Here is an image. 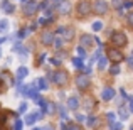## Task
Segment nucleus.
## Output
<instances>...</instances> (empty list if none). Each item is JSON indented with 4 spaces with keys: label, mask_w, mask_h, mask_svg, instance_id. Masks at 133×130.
I'll return each instance as SVG.
<instances>
[{
    "label": "nucleus",
    "mask_w": 133,
    "mask_h": 130,
    "mask_svg": "<svg viewBox=\"0 0 133 130\" xmlns=\"http://www.w3.org/2000/svg\"><path fill=\"white\" fill-rule=\"evenodd\" d=\"M118 113H120V117L123 118V120H127L128 115H130V110H128L127 107H123V105H120V107H118Z\"/></svg>",
    "instance_id": "18"
},
{
    "label": "nucleus",
    "mask_w": 133,
    "mask_h": 130,
    "mask_svg": "<svg viewBox=\"0 0 133 130\" xmlns=\"http://www.w3.org/2000/svg\"><path fill=\"white\" fill-rule=\"evenodd\" d=\"M32 130H42V128H32Z\"/></svg>",
    "instance_id": "48"
},
{
    "label": "nucleus",
    "mask_w": 133,
    "mask_h": 130,
    "mask_svg": "<svg viewBox=\"0 0 133 130\" xmlns=\"http://www.w3.org/2000/svg\"><path fill=\"white\" fill-rule=\"evenodd\" d=\"M98 122H99V120H98L96 117H89L88 120H86V123H88V127H91V128H94V127H96V125H98Z\"/></svg>",
    "instance_id": "20"
},
{
    "label": "nucleus",
    "mask_w": 133,
    "mask_h": 130,
    "mask_svg": "<svg viewBox=\"0 0 133 130\" xmlns=\"http://www.w3.org/2000/svg\"><path fill=\"white\" fill-rule=\"evenodd\" d=\"M111 42L116 47H123V46H127V36L123 32H113L111 34Z\"/></svg>",
    "instance_id": "3"
},
{
    "label": "nucleus",
    "mask_w": 133,
    "mask_h": 130,
    "mask_svg": "<svg viewBox=\"0 0 133 130\" xmlns=\"http://www.w3.org/2000/svg\"><path fill=\"white\" fill-rule=\"evenodd\" d=\"M0 9L3 10L5 14H14V10H15V7L12 5V3L9 2V0H3L2 3H0Z\"/></svg>",
    "instance_id": "12"
},
{
    "label": "nucleus",
    "mask_w": 133,
    "mask_h": 130,
    "mask_svg": "<svg viewBox=\"0 0 133 130\" xmlns=\"http://www.w3.org/2000/svg\"><path fill=\"white\" fill-rule=\"evenodd\" d=\"M57 34L64 41H72V37H74V29H72V27H69V26H61L57 29Z\"/></svg>",
    "instance_id": "2"
},
{
    "label": "nucleus",
    "mask_w": 133,
    "mask_h": 130,
    "mask_svg": "<svg viewBox=\"0 0 133 130\" xmlns=\"http://www.w3.org/2000/svg\"><path fill=\"white\" fill-rule=\"evenodd\" d=\"M9 29V20L7 19H0V32H5Z\"/></svg>",
    "instance_id": "22"
},
{
    "label": "nucleus",
    "mask_w": 133,
    "mask_h": 130,
    "mask_svg": "<svg viewBox=\"0 0 133 130\" xmlns=\"http://www.w3.org/2000/svg\"><path fill=\"white\" fill-rule=\"evenodd\" d=\"M2 78H5V83H7V86L14 85V81H12V76H10L7 71H3V73H2Z\"/></svg>",
    "instance_id": "24"
},
{
    "label": "nucleus",
    "mask_w": 133,
    "mask_h": 130,
    "mask_svg": "<svg viewBox=\"0 0 133 130\" xmlns=\"http://www.w3.org/2000/svg\"><path fill=\"white\" fill-rule=\"evenodd\" d=\"M59 113H61V117L64 118H68V108H64V107H59Z\"/></svg>",
    "instance_id": "29"
},
{
    "label": "nucleus",
    "mask_w": 133,
    "mask_h": 130,
    "mask_svg": "<svg viewBox=\"0 0 133 130\" xmlns=\"http://www.w3.org/2000/svg\"><path fill=\"white\" fill-rule=\"evenodd\" d=\"M128 24H130V26L133 27V12L128 14Z\"/></svg>",
    "instance_id": "37"
},
{
    "label": "nucleus",
    "mask_w": 133,
    "mask_h": 130,
    "mask_svg": "<svg viewBox=\"0 0 133 130\" xmlns=\"http://www.w3.org/2000/svg\"><path fill=\"white\" fill-rule=\"evenodd\" d=\"M3 41H5V39H3V37H0V44H2V42H3Z\"/></svg>",
    "instance_id": "47"
},
{
    "label": "nucleus",
    "mask_w": 133,
    "mask_h": 130,
    "mask_svg": "<svg viewBox=\"0 0 133 130\" xmlns=\"http://www.w3.org/2000/svg\"><path fill=\"white\" fill-rule=\"evenodd\" d=\"M108 59H111V61H115L118 64L120 61H123L125 59V56L121 54L118 49H115V47H111V49H108Z\"/></svg>",
    "instance_id": "6"
},
{
    "label": "nucleus",
    "mask_w": 133,
    "mask_h": 130,
    "mask_svg": "<svg viewBox=\"0 0 133 130\" xmlns=\"http://www.w3.org/2000/svg\"><path fill=\"white\" fill-rule=\"evenodd\" d=\"M128 64H130V68H133V59H131V58L128 59Z\"/></svg>",
    "instance_id": "43"
},
{
    "label": "nucleus",
    "mask_w": 133,
    "mask_h": 130,
    "mask_svg": "<svg viewBox=\"0 0 133 130\" xmlns=\"http://www.w3.org/2000/svg\"><path fill=\"white\" fill-rule=\"evenodd\" d=\"M44 59H45V54H41V56H39V61H37V63H42Z\"/></svg>",
    "instance_id": "42"
},
{
    "label": "nucleus",
    "mask_w": 133,
    "mask_h": 130,
    "mask_svg": "<svg viewBox=\"0 0 133 130\" xmlns=\"http://www.w3.org/2000/svg\"><path fill=\"white\" fill-rule=\"evenodd\" d=\"M131 130H133V127H131Z\"/></svg>",
    "instance_id": "51"
},
{
    "label": "nucleus",
    "mask_w": 133,
    "mask_h": 130,
    "mask_svg": "<svg viewBox=\"0 0 133 130\" xmlns=\"http://www.w3.org/2000/svg\"><path fill=\"white\" fill-rule=\"evenodd\" d=\"M22 127H24V122L17 118V120L14 122V130H22Z\"/></svg>",
    "instance_id": "27"
},
{
    "label": "nucleus",
    "mask_w": 133,
    "mask_h": 130,
    "mask_svg": "<svg viewBox=\"0 0 133 130\" xmlns=\"http://www.w3.org/2000/svg\"><path fill=\"white\" fill-rule=\"evenodd\" d=\"M72 64H74L76 69H79V71H83V69H84V64H83V61L79 58H74V59H72Z\"/></svg>",
    "instance_id": "19"
},
{
    "label": "nucleus",
    "mask_w": 133,
    "mask_h": 130,
    "mask_svg": "<svg viewBox=\"0 0 133 130\" xmlns=\"http://www.w3.org/2000/svg\"><path fill=\"white\" fill-rule=\"evenodd\" d=\"M101 29H103V24H101V22H94V24H93V30H96V32H99Z\"/></svg>",
    "instance_id": "31"
},
{
    "label": "nucleus",
    "mask_w": 133,
    "mask_h": 130,
    "mask_svg": "<svg viewBox=\"0 0 133 130\" xmlns=\"http://www.w3.org/2000/svg\"><path fill=\"white\" fill-rule=\"evenodd\" d=\"M94 42V37H91L89 34H83L81 36V47H84V46H91Z\"/></svg>",
    "instance_id": "16"
},
{
    "label": "nucleus",
    "mask_w": 133,
    "mask_h": 130,
    "mask_svg": "<svg viewBox=\"0 0 133 130\" xmlns=\"http://www.w3.org/2000/svg\"><path fill=\"white\" fill-rule=\"evenodd\" d=\"M0 56H2V52H0Z\"/></svg>",
    "instance_id": "50"
},
{
    "label": "nucleus",
    "mask_w": 133,
    "mask_h": 130,
    "mask_svg": "<svg viewBox=\"0 0 133 130\" xmlns=\"http://www.w3.org/2000/svg\"><path fill=\"white\" fill-rule=\"evenodd\" d=\"M78 14L79 15H88V14H91V3L88 2V0H81V2H78Z\"/></svg>",
    "instance_id": "5"
},
{
    "label": "nucleus",
    "mask_w": 133,
    "mask_h": 130,
    "mask_svg": "<svg viewBox=\"0 0 133 130\" xmlns=\"http://www.w3.org/2000/svg\"><path fill=\"white\" fill-rule=\"evenodd\" d=\"M25 112H27V103L22 101V103L19 105V113H25Z\"/></svg>",
    "instance_id": "30"
},
{
    "label": "nucleus",
    "mask_w": 133,
    "mask_h": 130,
    "mask_svg": "<svg viewBox=\"0 0 133 130\" xmlns=\"http://www.w3.org/2000/svg\"><path fill=\"white\" fill-rule=\"evenodd\" d=\"M76 120H78V122H84L86 117H84V115H76Z\"/></svg>",
    "instance_id": "39"
},
{
    "label": "nucleus",
    "mask_w": 133,
    "mask_h": 130,
    "mask_svg": "<svg viewBox=\"0 0 133 130\" xmlns=\"http://www.w3.org/2000/svg\"><path fill=\"white\" fill-rule=\"evenodd\" d=\"M42 117V113H39V112H36V113H30L25 117V123L27 125H34L36 123V120H39V118Z\"/></svg>",
    "instance_id": "13"
},
{
    "label": "nucleus",
    "mask_w": 133,
    "mask_h": 130,
    "mask_svg": "<svg viewBox=\"0 0 133 130\" xmlns=\"http://www.w3.org/2000/svg\"><path fill=\"white\" fill-rule=\"evenodd\" d=\"M93 105H94V101H93V98H86V100H84V108H86V110H91V107H93Z\"/></svg>",
    "instance_id": "26"
},
{
    "label": "nucleus",
    "mask_w": 133,
    "mask_h": 130,
    "mask_svg": "<svg viewBox=\"0 0 133 130\" xmlns=\"http://www.w3.org/2000/svg\"><path fill=\"white\" fill-rule=\"evenodd\" d=\"M54 2H56V3H57V5H59V3H61V2H62V0H54Z\"/></svg>",
    "instance_id": "46"
},
{
    "label": "nucleus",
    "mask_w": 133,
    "mask_h": 130,
    "mask_svg": "<svg viewBox=\"0 0 133 130\" xmlns=\"http://www.w3.org/2000/svg\"><path fill=\"white\" fill-rule=\"evenodd\" d=\"M110 73H111L113 76H116L118 73H120V66H118V64H113V66L110 68Z\"/></svg>",
    "instance_id": "28"
},
{
    "label": "nucleus",
    "mask_w": 133,
    "mask_h": 130,
    "mask_svg": "<svg viewBox=\"0 0 133 130\" xmlns=\"http://www.w3.org/2000/svg\"><path fill=\"white\" fill-rule=\"evenodd\" d=\"M98 66H99V69H104L108 66V58H103V56H101V58L98 59Z\"/></svg>",
    "instance_id": "21"
},
{
    "label": "nucleus",
    "mask_w": 133,
    "mask_h": 130,
    "mask_svg": "<svg viewBox=\"0 0 133 130\" xmlns=\"http://www.w3.org/2000/svg\"><path fill=\"white\" fill-rule=\"evenodd\" d=\"M78 56H79V59H83V58H86V52H84V49L79 46L78 47Z\"/></svg>",
    "instance_id": "32"
},
{
    "label": "nucleus",
    "mask_w": 133,
    "mask_h": 130,
    "mask_svg": "<svg viewBox=\"0 0 133 130\" xmlns=\"http://www.w3.org/2000/svg\"><path fill=\"white\" fill-rule=\"evenodd\" d=\"M44 112H45V113H51V115H52V113H56L57 110H56V105H54V103H47V107H45Z\"/></svg>",
    "instance_id": "25"
},
{
    "label": "nucleus",
    "mask_w": 133,
    "mask_h": 130,
    "mask_svg": "<svg viewBox=\"0 0 133 130\" xmlns=\"http://www.w3.org/2000/svg\"><path fill=\"white\" fill-rule=\"evenodd\" d=\"M22 10H24V15L30 17V15H34V14L39 10V3L34 2V0H29L27 3H24V5H22Z\"/></svg>",
    "instance_id": "1"
},
{
    "label": "nucleus",
    "mask_w": 133,
    "mask_h": 130,
    "mask_svg": "<svg viewBox=\"0 0 133 130\" xmlns=\"http://www.w3.org/2000/svg\"><path fill=\"white\" fill-rule=\"evenodd\" d=\"M89 85H91V81H89L88 75H79L78 78H76V86H78L79 90H86Z\"/></svg>",
    "instance_id": "7"
},
{
    "label": "nucleus",
    "mask_w": 133,
    "mask_h": 130,
    "mask_svg": "<svg viewBox=\"0 0 133 130\" xmlns=\"http://www.w3.org/2000/svg\"><path fill=\"white\" fill-rule=\"evenodd\" d=\"M101 98H103L104 101H110L115 98V90L113 88H104L103 91H101Z\"/></svg>",
    "instance_id": "11"
},
{
    "label": "nucleus",
    "mask_w": 133,
    "mask_h": 130,
    "mask_svg": "<svg viewBox=\"0 0 133 130\" xmlns=\"http://www.w3.org/2000/svg\"><path fill=\"white\" fill-rule=\"evenodd\" d=\"M34 86L37 88V90H47V81H45V78H39V79H36V81L32 83Z\"/></svg>",
    "instance_id": "15"
},
{
    "label": "nucleus",
    "mask_w": 133,
    "mask_h": 130,
    "mask_svg": "<svg viewBox=\"0 0 133 130\" xmlns=\"http://www.w3.org/2000/svg\"><path fill=\"white\" fill-rule=\"evenodd\" d=\"M78 107H79V98L78 96H71L68 100V108L69 110H78Z\"/></svg>",
    "instance_id": "14"
},
{
    "label": "nucleus",
    "mask_w": 133,
    "mask_h": 130,
    "mask_svg": "<svg viewBox=\"0 0 133 130\" xmlns=\"http://www.w3.org/2000/svg\"><path fill=\"white\" fill-rule=\"evenodd\" d=\"M52 81H54L56 85H59V86L66 85V81H68V73L62 71V69L56 71V73H54V76H52Z\"/></svg>",
    "instance_id": "4"
},
{
    "label": "nucleus",
    "mask_w": 133,
    "mask_h": 130,
    "mask_svg": "<svg viewBox=\"0 0 133 130\" xmlns=\"http://www.w3.org/2000/svg\"><path fill=\"white\" fill-rule=\"evenodd\" d=\"M54 34L52 32H49V30H45V32H42L41 34V42H42L44 46H52L54 44Z\"/></svg>",
    "instance_id": "9"
},
{
    "label": "nucleus",
    "mask_w": 133,
    "mask_h": 130,
    "mask_svg": "<svg viewBox=\"0 0 133 130\" xmlns=\"http://www.w3.org/2000/svg\"><path fill=\"white\" fill-rule=\"evenodd\" d=\"M110 128L111 130H121V128H123V123L115 120V122H111V123H110Z\"/></svg>",
    "instance_id": "23"
},
{
    "label": "nucleus",
    "mask_w": 133,
    "mask_h": 130,
    "mask_svg": "<svg viewBox=\"0 0 133 130\" xmlns=\"http://www.w3.org/2000/svg\"><path fill=\"white\" fill-rule=\"evenodd\" d=\"M106 118L110 120V123H111V122H115V113H108V115H106Z\"/></svg>",
    "instance_id": "38"
},
{
    "label": "nucleus",
    "mask_w": 133,
    "mask_h": 130,
    "mask_svg": "<svg viewBox=\"0 0 133 130\" xmlns=\"http://www.w3.org/2000/svg\"><path fill=\"white\" fill-rule=\"evenodd\" d=\"M93 9H94V12H96L98 15H104V14H106V10H108V5H106V2H104V0H96Z\"/></svg>",
    "instance_id": "8"
},
{
    "label": "nucleus",
    "mask_w": 133,
    "mask_h": 130,
    "mask_svg": "<svg viewBox=\"0 0 133 130\" xmlns=\"http://www.w3.org/2000/svg\"><path fill=\"white\" fill-rule=\"evenodd\" d=\"M51 63H52V64H56V66H59V64H61V61H59V59H57V58H54V59H51Z\"/></svg>",
    "instance_id": "40"
},
{
    "label": "nucleus",
    "mask_w": 133,
    "mask_h": 130,
    "mask_svg": "<svg viewBox=\"0 0 133 130\" xmlns=\"http://www.w3.org/2000/svg\"><path fill=\"white\" fill-rule=\"evenodd\" d=\"M111 3H113V7H115V9H120V7L123 5V0H113Z\"/></svg>",
    "instance_id": "34"
},
{
    "label": "nucleus",
    "mask_w": 133,
    "mask_h": 130,
    "mask_svg": "<svg viewBox=\"0 0 133 130\" xmlns=\"http://www.w3.org/2000/svg\"><path fill=\"white\" fill-rule=\"evenodd\" d=\"M131 59H133V51H131Z\"/></svg>",
    "instance_id": "49"
},
{
    "label": "nucleus",
    "mask_w": 133,
    "mask_h": 130,
    "mask_svg": "<svg viewBox=\"0 0 133 130\" xmlns=\"http://www.w3.org/2000/svg\"><path fill=\"white\" fill-rule=\"evenodd\" d=\"M125 7H133V2H127V3H125Z\"/></svg>",
    "instance_id": "44"
},
{
    "label": "nucleus",
    "mask_w": 133,
    "mask_h": 130,
    "mask_svg": "<svg viewBox=\"0 0 133 130\" xmlns=\"http://www.w3.org/2000/svg\"><path fill=\"white\" fill-rule=\"evenodd\" d=\"M62 42H64V39H62V37H57V39H54V46H56V47H61Z\"/></svg>",
    "instance_id": "33"
},
{
    "label": "nucleus",
    "mask_w": 133,
    "mask_h": 130,
    "mask_svg": "<svg viewBox=\"0 0 133 130\" xmlns=\"http://www.w3.org/2000/svg\"><path fill=\"white\" fill-rule=\"evenodd\" d=\"M51 22H52V19H44V17H42V19H39L41 26H45V24H51Z\"/></svg>",
    "instance_id": "36"
},
{
    "label": "nucleus",
    "mask_w": 133,
    "mask_h": 130,
    "mask_svg": "<svg viewBox=\"0 0 133 130\" xmlns=\"http://www.w3.org/2000/svg\"><path fill=\"white\" fill-rule=\"evenodd\" d=\"M42 130H54V128H52V127H49V125H47V127H44Z\"/></svg>",
    "instance_id": "45"
},
{
    "label": "nucleus",
    "mask_w": 133,
    "mask_h": 130,
    "mask_svg": "<svg viewBox=\"0 0 133 130\" xmlns=\"http://www.w3.org/2000/svg\"><path fill=\"white\" fill-rule=\"evenodd\" d=\"M66 130H81V127H79V125H76V123H69Z\"/></svg>",
    "instance_id": "35"
},
{
    "label": "nucleus",
    "mask_w": 133,
    "mask_h": 130,
    "mask_svg": "<svg viewBox=\"0 0 133 130\" xmlns=\"http://www.w3.org/2000/svg\"><path fill=\"white\" fill-rule=\"evenodd\" d=\"M57 12L62 14V15H68V14L71 12V3H69L68 0H62V2L57 5Z\"/></svg>",
    "instance_id": "10"
},
{
    "label": "nucleus",
    "mask_w": 133,
    "mask_h": 130,
    "mask_svg": "<svg viewBox=\"0 0 133 130\" xmlns=\"http://www.w3.org/2000/svg\"><path fill=\"white\" fill-rule=\"evenodd\" d=\"M27 75H29V69H27L25 66H20V68L17 69V79H20V81H22Z\"/></svg>",
    "instance_id": "17"
},
{
    "label": "nucleus",
    "mask_w": 133,
    "mask_h": 130,
    "mask_svg": "<svg viewBox=\"0 0 133 130\" xmlns=\"http://www.w3.org/2000/svg\"><path fill=\"white\" fill-rule=\"evenodd\" d=\"M128 101H130V110L133 113V96H128Z\"/></svg>",
    "instance_id": "41"
}]
</instances>
